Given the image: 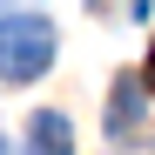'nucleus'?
<instances>
[{"label":"nucleus","instance_id":"nucleus-2","mask_svg":"<svg viewBox=\"0 0 155 155\" xmlns=\"http://www.w3.org/2000/svg\"><path fill=\"white\" fill-rule=\"evenodd\" d=\"M27 155H74V128H68V115L41 108V115L27 121Z\"/></svg>","mask_w":155,"mask_h":155},{"label":"nucleus","instance_id":"nucleus-1","mask_svg":"<svg viewBox=\"0 0 155 155\" xmlns=\"http://www.w3.org/2000/svg\"><path fill=\"white\" fill-rule=\"evenodd\" d=\"M47 68H54V20L47 14L0 20V74L7 81H41Z\"/></svg>","mask_w":155,"mask_h":155},{"label":"nucleus","instance_id":"nucleus-4","mask_svg":"<svg viewBox=\"0 0 155 155\" xmlns=\"http://www.w3.org/2000/svg\"><path fill=\"white\" fill-rule=\"evenodd\" d=\"M148 88H155V54H148Z\"/></svg>","mask_w":155,"mask_h":155},{"label":"nucleus","instance_id":"nucleus-5","mask_svg":"<svg viewBox=\"0 0 155 155\" xmlns=\"http://www.w3.org/2000/svg\"><path fill=\"white\" fill-rule=\"evenodd\" d=\"M0 155H7V142H0Z\"/></svg>","mask_w":155,"mask_h":155},{"label":"nucleus","instance_id":"nucleus-3","mask_svg":"<svg viewBox=\"0 0 155 155\" xmlns=\"http://www.w3.org/2000/svg\"><path fill=\"white\" fill-rule=\"evenodd\" d=\"M135 115H142V81L121 74V81H115V101H108V135H128Z\"/></svg>","mask_w":155,"mask_h":155}]
</instances>
